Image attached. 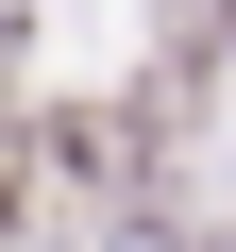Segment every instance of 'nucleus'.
Returning a JSON list of instances; mask_svg holds the SVG:
<instances>
[{"mask_svg": "<svg viewBox=\"0 0 236 252\" xmlns=\"http://www.w3.org/2000/svg\"><path fill=\"white\" fill-rule=\"evenodd\" d=\"M169 34H202V51H236V0H169Z\"/></svg>", "mask_w": 236, "mask_h": 252, "instance_id": "nucleus-1", "label": "nucleus"}]
</instances>
